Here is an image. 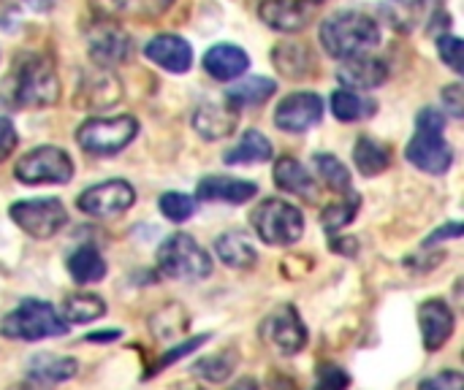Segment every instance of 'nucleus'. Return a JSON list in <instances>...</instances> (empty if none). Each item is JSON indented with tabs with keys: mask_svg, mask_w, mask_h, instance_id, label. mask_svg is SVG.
<instances>
[{
	"mask_svg": "<svg viewBox=\"0 0 464 390\" xmlns=\"http://www.w3.org/2000/svg\"><path fill=\"white\" fill-rule=\"evenodd\" d=\"M381 41V24L362 11H340L321 24V43L332 57L348 60L370 52Z\"/></svg>",
	"mask_w": 464,
	"mask_h": 390,
	"instance_id": "obj_1",
	"label": "nucleus"
},
{
	"mask_svg": "<svg viewBox=\"0 0 464 390\" xmlns=\"http://www.w3.org/2000/svg\"><path fill=\"white\" fill-rule=\"evenodd\" d=\"M416 128L419 130L405 149L408 160L424 174L443 176L454 163V149L443 136L446 114L438 109H421V114L416 117Z\"/></svg>",
	"mask_w": 464,
	"mask_h": 390,
	"instance_id": "obj_2",
	"label": "nucleus"
},
{
	"mask_svg": "<svg viewBox=\"0 0 464 390\" xmlns=\"http://www.w3.org/2000/svg\"><path fill=\"white\" fill-rule=\"evenodd\" d=\"M158 269L169 280L201 282L212 274L209 252L188 233H171L158 247Z\"/></svg>",
	"mask_w": 464,
	"mask_h": 390,
	"instance_id": "obj_3",
	"label": "nucleus"
},
{
	"mask_svg": "<svg viewBox=\"0 0 464 390\" xmlns=\"http://www.w3.org/2000/svg\"><path fill=\"white\" fill-rule=\"evenodd\" d=\"M68 331L65 320L57 315V309L41 299H27L22 301L14 312L3 318L0 334L5 339H19V342H41L52 337H63Z\"/></svg>",
	"mask_w": 464,
	"mask_h": 390,
	"instance_id": "obj_4",
	"label": "nucleus"
},
{
	"mask_svg": "<svg viewBox=\"0 0 464 390\" xmlns=\"http://www.w3.org/2000/svg\"><path fill=\"white\" fill-rule=\"evenodd\" d=\"M250 223L258 233V239L264 244H272V247H288V244H296L304 233V217H302V209L283 201V198H269V201H261L253 214H250Z\"/></svg>",
	"mask_w": 464,
	"mask_h": 390,
	"instance_id": "obj_5",
	"label": "nucleus"
},
{
	"mask_svg": "<svg viewBox=\"0 0 464 390\" xmlns=\"http://www.w3.org/2000/svg\"><path fill=\"white\" fill-rule=\"evenodd\" d=\"M14 100L24 109H46L60 100V79L46 57H27L16 71Z\"/></svg>",
	"mask_w": 464,
	"mask_h": 390,
	"instance_id": "obj_6",
	"label": "nucleus"
},
{
	"mask_svg": "<svg viewBox=\"0 0 464 390\" xmlns=\"http://www.w3.org/2000/svg\"><path fill=\"white\" fill-rule=\"evenodd\" d=\"M139 133V122L128 114L122 117H92L76 130V141L84 152L109 157L122 152Z\"/></svg>",
	"mask_w": 464,
	"mask_h": 390,
	"instance_id": "obj_7",
	"label": "nucleus"
},
{
	"mask_svg": "<svg viewBox=\"0 0 464 390\" xmlns=\"http://www.w3.org/2000/svg\"><path fill=\"white\" fill-rule=\"evenodd\" d=\"M14 176L22 185H65L73 176V160L60 147H38L16 160Z\"/></svg>",
	"mask_w": 464,
	"mask_h": 390,
	"instance_id": "obj_8",
	"label": "nucleus"
},
{
	"mask_svg": "<svg viewBox=\"0 0 464 390\" xmlns=\"http://www.w3.org/2000/svg\"><path fill=\"white\" fill-rule=\"evenodd\" d=\"M11 220L33 239H52L68 220L65 206L57 198H33L16 201L11 206Z\"/></svg>",
	"mask_w": 464,
	"mask_h": 390,
	"instance_id": "obj_9",
	"label": "nucleus"
},
{
	"mask_svg": "<svg viewBox=\"0 0 464 390\" xmlns=\"http://www.w3.org/2000/svg\"><path fill=\"white\" fill-rule=\"evenodd\" d=\"M133 201H136V193L125 179H109V182H101L95 187H87L79 195L76 206L90 217L109 220V217L125 214L133 206Z\"/></svg>",
	"mask_w": 464,
	"mask_h": 390,
	"instance_id": "obj_10",
	"label": "nucleus"
},
{
	"mask_svg": "<svg viewBox=\"0 0 464 390\" xmlns=\"http://www.w3.org/2000/svg\"><path fill=\"white\" fill-rule=\"evenodd\" d=\"M261 337L269 347H275L280 356H296L307 345V328L299 318V312L291 304L277 307L261 326Z\"/></svg>",
	"mask_w": 464,
	"mask_h": 390,
	"instance_id": "obj_11",
	"label": "nucleus"
},
{
	"mask_svg": "<svg viewBox=\"0 0 464 390\" xmlns=\"http://www.w3.org/2000/svg\"><path fill=\"white\" fill-rule=\"evenodd\" d=\"M87 52L98 68H111L130 54V38L117 22L101 19L87 27Z\"/></svg>",
	"mask_w": 464,
	"mask_h": 390,
	"instance_id": "obj_12",
	"label": "nucleus"
},
{
	"mask_svg": "<svg viewBox=\"0 0 464 390\" xmlns=\"http://www.w3.org/2000/svg\"><path fill=\"white\" fill-rule=\"evenodd\" d=\"M324 117V100L315 92H294L288 95L277 111H275V125L285 133H304L313 125H318Z\"/></svg>",
	"mask_w": 464,
	"mask_h": 390,
	"instance_id": "obj_13",
	"label": "nucleus"
},
{
	"mask_svg": "<svg viewBox=\"0 0 464 390\" xmlns=\"http://www.w3.org/2000/svg\"><path fill=\"white\" fill-rule=\"evenodd\" d=\"M258 16L277 33H299L313 19V5L307 0H264Z\"/></svg>",
	"mask_w": 464,
	"mask_h": 390,
	"instance_id": "obj_14",
	"label": "nucleus"
},
{
	"mask_svg": "<svg viewBox=\"0 0 464 390\" xmlns=\"http://www.w3.org/2000/svg\"><path fill=\"white\" fill-rule=\"evenodd\" d=\"M389 79V65L378 57H367V54H359V57H348L343 60V65L337 68V81L356 92V90H375L381 87L383 81Z\"/></svg>",
	"mask_w": 464,
	"mask_h": 390,
	"instance_id": "obj_15",
	"label": "nucleus"
},
{
	"mask_svg": "<svg viewBox=\"0 0 464 390\" xmlns=\"http://www.w3.org/2000/svg\"><path fill=\"white\" fill-rule=\"evenodd\" d=\"M419 326H421L424 347H427L430 353H435V350H440V347L451 339L457 320H454V312L449 309L446 301L430 299V301H424L421 309H419Z\"/></svg>",
	"mask_w": 464,
	"mask_h": 390,
	"instance_id": "obj_16",
	"label": "nucleus"
},
{
	"mask_svg": "<svg viewBox=\"0 0 464 390\" xmlns=\"http://www.w3.org/2000/svg\"><path fill=\"white\" fill-rule=\"evenodd\" d=\"M79 372V364L65 356H38L33 358L27 375H24V388L27 390H52L60 383L73 380Z\"/></svg>",
	"mask_w": 464,
	"mask_h": 390,
	"instance_id": "obj_17",
	"label": "nucleus"
},
{
	"mask_svg": "<svg viewBox=\"0 0 464 390\" xmlns=\"http://www.w3.org/2000/svg\"><path fill=\"white\" fill-rule=\"evenodd\" d=\"M122 98V84L117 76L109 73V68H95L82 76L79 84V106L82 109H109Z\"/></svg>",
	"mask_w": 464,
	"mask_h": 390,
	"instance_id": "obj_18",
	"label": "nucleus"
},
{
	"mask_svg": "<svg viewBox=\"0 0 464 390\" xmlns=\"http://www.w3.org/2000/svg\"><path fill=\"white\" fill-rule=\"evenodd\" d=\"M144 54L169 73H185L193 62V49L179 35H155L144 46Z\"/></svg>",
	"mask_w": 464,
	"mask_h": 390,
	"instance_id": "obj_19",
	"label": "nucleus"
},
{
	"mask_svg": "<svg viewBox=\"0 0 464 390\" xmlns=\"http://www.w3.org/2000/svg\"><path fill=\"white\" fill-rule=\"evenodd\" d=\"M258 187L245 179H231V176H204L196 187L198 201L209 204H247Z\"/></svg>",
	"mask_w": 464,
	"mask_h": 390,
	"instance_id": "obj_20",
	"label": "nucleus"
},
{
	"mask_svg": "<svg viewBox=\"0 0 464 390\" xmlns=\"http://www.w3.org/2000/svg\"><path fill=\"white\" fill-rule=\"evenodd\" d=\"M247 65H250L247 52L234 43H218L204 54V71L218 81H231V79L242 76L247 71Z\"/></svg>",
	"mask_w": 464,
	"mask_h": 390,
	"instance_id": "obj_21",
	"label": "nucleus"
},
{
	"mask_svg": "<svg viewBox=\"0 0 464 390\" xmlns=\"http://www.w3.org/2000/svg\"><path fill=\"white\" fill-rule=\"evenodd\" d=\"M275 182L283 193L299 195L304 201H315L318 198V185L315 176L296 160V157H280L275 163Z\"/></svg>",
	"mask_w": 464,
	"mask_h": 390,
	"instance_id": "obj_22",
	"label": "nucleus"
},
{
	"mask_svg": "<svg viewBox=\"0 0 464 390\" xmlns=\"http://www.w3.org/2000/svg\"><path fill=\"white\" fill-rule=\"evenodd\" d=\"M277 84L266 76H250V79H242L237 84H231L226 90V103L239 111V109H256V106H264L272 95H275Z\"/></svg>",
	"mask_w": 464,
	"mask_h": 390,
	"instance_id": "obj_23",
	"label": "nucleus"
},
{
	"mask_svg": "<svg viewBox=\"0 0 464 390\" xmlns=\"http://www.w3.org/2000/svg\"><path fill=\"white\" fill-rule=\"evenodd\" d=\"M193 128H196L198 136H204L207 141L226 138V136H231L234 128H237V111H234V109H223V106H215V103H207V106H201V109L193 114Z\"/></svg>",
	"mask_w": 464,
	"mask_h": 390,
	"instance_id": "obj_24",
	"label": "nucleus"
},
{
	"mask_svg": "<svg viewBox=\"0 0 464 390\" xmlns=\"http://www.w3.org/2000/svg\"><path fill=\"white\" fill-rule=\"evenodd\" d=\"M272 141L261 133V130H245L239 144H234L223 160L228 166H253V163H266L272 160Z\"/></svg>",
	"mask_w": 464,
	"mask_h": 390,
	"instance_id": "obj_25",
	"label": "nucleus"
},
{
	"mask_svg": "<svg viewBox=\"0 0 464 390\" xmlns=\"http://www.w3.org/2000/svg\"><path fill=\"white\" fill-rule=\"evenodd\" d=\"M275 65L283 76L288 79H302L313 73L315 68V54L304 43H280L275 49Z\"/></svg>",
	"mask_w": 464,
	"mask_h": 390,
	"instance_id": "obj_26",
	"label": "nucleus"
},
{
	"mask_svg": "<svg viewBox=\"0 0 464 390\" xmlns=\"http://www.w3.org/2000/svg\"><path fill=\"white\" fill-rule=\"evenodd\" d=\"M68 274H71L73 282H79V285L101 282V280L106 277V261H103V255H101L95 247L84 244V247H79L76 252H71V258H68Z\"/></svg>",
	"mask_w": 464,
	"mask_h": 390,
	"instance_id": "obj_27",
	"label": "nucleus"
},
{
	"mask_svg": "<svg viewBox=\"0 0 464 390\" xmlns=\"http://www.w3.org/2000/svg\"><path fill=\"white\" fill-rule=\"evenodd\" d=\"M215 252H218V258H220L226 266H231V269H253L256 261H258L253 244H250L242 233H237V231L223 233V236L215 242Z\"/></svg>",
	"mask_w": 464,
	"mask_h": 390,
	"instance_id": "obj_28",
	"label": "nucleus"
},
{
	"mask_svg": "<svg viewBox=\"0 0 464 390\" xmlns=\"http://www.w3.org/2000/svg\"><path fill=\"white\" fill-rule=\"evenodd\" d=\"M353 163L362 176H378L392 166V155L383 144H378L370 136H362L353 147Z\"/></svg>",
	"mask_w": 464,
	"mask_h": 390,
	"instance_id": "obj_29",
	"label": "nucleus"
},
{
	"mask_svg": "<svg viewBox=\"0 0 464 390\" xmlns=\"http://www.w3.org/2000/svg\"><path fill=\"white\" fill-rule=\"evenodd\" d=\"M332 111L340 122H362L367 117H372L378 111V103L359 95V92H351V90H337L332 95Z\"/></svg>",
	"mask_w": 464,
	"mask_h": 390,
	"instance_id": "obj_30",
	"label": "nucleus"
},
{
	"mask_svg": "<svg viewBox=\"0 0 464 390\" xmlns=\"http://www.w3.org/2000/svg\"><path fill=\"white\" fill-rule=\"evenodd\" d=\"M424 14V0H383L381 16L400 33H411L419 27Z\"/></svg>",
	"mask_w": 464,
	"mask_h": 390,
	"instance_id": "obj_31",
	"label": "nucleus"
},
{
	"mask_svg": "<svg viewBox=\"0 0 464 390\" xmlns=\"http://www.w3.org/2000/svg\"><path fill=\"white\" fill-rule=\"evenodd\" d=\"M65 323H95L106 315V304L95 293H73L63 307Z\"/></svg>",
	"mask_w": 464,
	"mask_h": 390,
	"instance_id": "obj_32",
	"label": "nucleus"
},
{
	"mask_svg": "<svg viewBox=\"0 0 464 390\" xmlns=\"http://www.w3.org/2000/svg\"><path fill=\"white\" fill-rule=\"evenodd\" d=\"M313 168H315V174H318L334 193H348V190H351V174H348V168H345L334 155L318 152V155L313 157Z\"/></svg>",
	"mask_w": 464,
	"mask_h": 390,
	"instance_id": "obj_33",
	"label": "nucleus"
},
{
	"mask_svg": "<svg viewBox=\"0 0 464 390\" xmlns=\"http://www.w3.org/2000/svg\"><path fill=\"white\" fill-rule=\"evenodd\" d=\"M359 206H362V201H359V195H353V193H348L345 198L334 201L332 206L324 209V217H321L324 228H326L329 233H337L340 228L351 225L353 217H356V212H359Z\"/></svg>",
	"mask_w": 464,
	"mask_h": 390,
	"instance_id": "obj_34",
	"label": "nucleus"
},
{
	"mask_svg": "<svg viewBox=\"0 0 464 390\" xmlns=\"http://www.w3.org/2000/svg\"><path fill=\"white\" fill-rule=\"evenodd\" d=\"M237 361H239L237 353L228 350V353H215V356L201 358L193 369H196V375L204 377L207 383H223V380H228L231 372L237 369Z\"/></svg>",
	"mask_w": 464,
	"mask_h": 390,
	"instance_id": "obj_35",
	"label": "nucleus"
},
{
	"mask_svg": "<svg viewBox=\"0 0 464 390\" xmlns=\"http://www.w3.org/2000/svg\"><path fill=\"white\" fill-rule=\"evenodd\" d=\"M158 206H160V212H163V217H169L171 223H185V220H190L193 217V212H196V201H193V195H185V193H163L160 195V201H158Z\"/></svg>",
	"mask_w": 464,
	"mask_h": 390,
	"instance_id": "obj_36",
	"label": "nucleus"
},
{
	"mask_svg": "<svg viewBox=\"0 0 464 390\" xmlns=\"http://www.w3.org/2000/svg\"><path fill=\"white\" fill-rule=\"evenodd\" d=\"M438 52H440L443 62H446L451 71L462 73V41H459L457 35H440V38H438Z\"/></svg>",
	"mask_w": 464,
	"mask_h": 390,
	"instance_id": "obj_37",
	"label": "nucleus"
},
{
	"mask_svg": "<svg viewBox=\"0 0 464 390\" xmlns=\"http://www.w3.org/2000/svg\"><path fill=\"white\" fill-rule=\"evenodd\" d=\"M348 385H351V377L340 366H321L318 390H345Z\"/></svg>",
	"mask_w": 464,
	"mask_h": 390,
	"instance_id": "obj_38",
	"label": "nucleus"
},
{
	"mask_svg": "<svg viewBox=\"0 0 464 390\" xmlns=\"http://www.w3.org/2000/svg\"><path fill=\"white\" fill-rule=\"evenodd\" d=\"M419 390H464V377L459 372H440V375L424 380Z\"/></svg>",
	"mask_w": 464,
	"mask_h": 390,
	"instance_id": "obj_39",
	"label": "nucleus"
},
{
	"mask_svg": "<svg viewBox=\"0 0 464 390\" xmlns=\"http://www.w3.org/2000/svg\"><path fill=\"white\" fill-rule=\"evenodd\" d=\"M443 109H449V114L454 117V119H462L464 117V95H462V87L459 84H449V87H443Z\"/></svg>",
	"mask_w": 464,
	"mask_h": 390,
	"instance_id": "obj_40",
	"label": "nucleus"
},
{
	"mask_svg": "<svg viewBox=\"0 0 464 390\" xmlns=\"http://www.w3.org/2000/svg\"><path fill=\"white\" fill-rule=\"evenodd\" d=\"M16 130H14V125L5 119V117H0V163L16 149Z\"/></svg>",
	"mask_w": 464,
	"mask_h": 390,
	"instance_id": "obj_41",
	"label": "nucleus"
},
{
	"mask_svg": "<svg viewBox=\"0 0 464 390\" xmlns=\"http://www.w3.org/2000/svg\"><path fill=\"white\" fill-rule=\"evenodd\" d=\"M207 339H209V337H196V339H190V342H182V345H179L177 350L166 353V358L160 361V366H169V364H174V361H179V358L190 356V353H193V350H196L198 345H204ZM160 366H158V369H160Z\"/></svg>",
	"mask_w": 464,
	"mask_h": 390,
	"instance_id": "obj_42",
	"label": "nucleus"
},
{
	"mask_svg": "<svg viewBox=\"0 0 464 390\" xmlns=\"http://www.w3.org/2000/svg\"><path fill=\"white\" fill-rule=\"evenodd\" d=\"M459 233H462V225L459 223H449L446 228H440V231H435L430 239H427V247H432V244H438V242H443V239H459Z\"/></svg>",
	"mask_w": 464,
	"mask_h": 390,
	"instance_id": "obj_43",
	"label": "nucleus"
},
{
	"mask_svg": "<svg viewBox=\"0 0 464 390\" xmlns=\"http://www.w3.org/2000/svg\"><path fill=\"white\" fill-rule=\"evenodd\" d=\"M30 8H35V11H49L57 0H24Z\"/></svg>",
	"mask_w": 464,
	"mask_h": 390,
	"instance_id": "obj_44",
	"label": "nucleus"
},
{
	"mask_svg": "<svg viewBox=\"0 0 464 390\" xmlns=\"http://www.w3.org/2000/svg\"><path fill=\"white\" fill-rule=\"evenodd\" d=\"M231 390H261V388H258V383H256V380L245 377V380H239V383H237Z\"/></svg>",
	"mask_w": 464,
	"mask_h": 390,
	"instance_id": "obj_45",
	"label": "nucleus"
},
{
	"mask_svg": "<svg viewBox=\"0 0 464 390\" xmlns=\"http://www.w3.org/2000/svg\"><path fill=\"white\" fill-rule=\"evenodd\" d=\"M307 3H310V5H313V3H324V0H307Z\"/></svg>",
	"mask_w": 464,
	"mask_h": 390,
	"instance_id": "obj_46",
	"label": "nucleus"
}]
</instances>
